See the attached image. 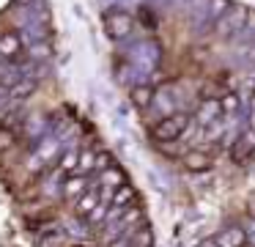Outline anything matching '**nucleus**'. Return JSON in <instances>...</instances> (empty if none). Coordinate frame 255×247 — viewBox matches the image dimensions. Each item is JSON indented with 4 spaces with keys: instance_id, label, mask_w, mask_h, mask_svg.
<instances>
[{
    "instance_id": "obj_1",
    "label": "nucleus",
    "mask_w": 255,
    "mask_h": 247,
    "mask_svg": "<svg viewBox=\"0 0 255 247\" xmlns=\"http://www.w3.org/2000/svg\"><path fill=\"white\" fill-rule=\"evenodd\" d=\"M129 27H132V19L127 14H121V11L107 14V30H110V36H127Z\"/></svg>"
},
{
    "instance_id": "obj_2",
    "label": "nucleus",
    "mask_w": 255,
    "mask_h": 247,
    "mask_svg": "<svg viewBox=\"0 0 255 247\" xmlns=\"http://www.w3.org/2000/svg\"><path fill=\"white\" fill-rule=\"evenodd\" d=\"M132 99H134V104H137V107H148L151 99H154V93H151L148 88H137V91L132 93Z\"/></svg>"
},
{
    "instance_id": "obj_3",
    "label": "nucleus",
    "mask_w": 255,
    "mask_h": 247,
    "mask_svg": "<svg viewBox=\"0 0 255 247\" xmlns=\"http://www.w3.org/2000/svg\"><path fill=\"white\" fill-rule=\"evenodd\" d=\"M19 49V41L14 36H3V55H14Z\"/></svg>"
}]
</instances>
